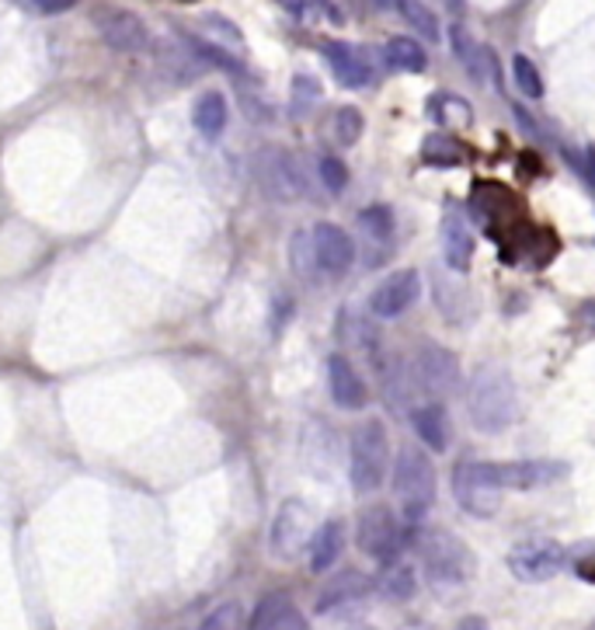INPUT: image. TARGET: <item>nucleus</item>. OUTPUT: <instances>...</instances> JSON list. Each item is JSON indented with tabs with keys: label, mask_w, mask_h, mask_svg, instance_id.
Masks as SVG:
<instances>
[{
	"label": "nucleus",
	"mask_w": 595,
	"mask_h": 630,
	"mask_svg": "<svg viewBox=\"0 0 595 630\" xmlns=\"http://www.w3.org/2000/svg\"><path fill=\"white\" fill-rule=\"evenodd\" d=\"M467 411L477 432H505L515 415H520V400H515V384L505 366L498 362H485L477 366L467 387Z\"/></svg>",
	"instance_id": "nucleus-1"
},
{
	"label": "nucleus",
	"mask_w": 595,
	"mask_h": 630,
	"mask_svg": "<svg viewBox=\"0 0 595 630\" xmlns=\"http://www.w3.org/2000/svg\"><path fill=\"white\" fill-rule=\"evenodd\" d=\"M394 494L405 523H421L435 505V467L418 446H400L394 464Z\"/></svg>",
	"instance_id": "nucleus-2"
},
{
	"label": "nucleus",
	"mask_w": 595,
	"mask_h": 630,
	"mask_svg": "<svg viewBox=\"0 0 595 630\" xmlns=\"http://www.w3.org/2000/svg\"><path fill=\"white\" fill-rule=\"evenodd\" d=\"M418 561L421 571L435 585H464L474 575L470 547L450 529H425L418 533Z\"/></svg>",
	"instance_id": "nucleus-3"
},
{
	"label": "nucleus",
	"mask_w": 595,
	"mask_h": 630,
	"mask_svg": "<svg viewBox=\"0 0 595 630\" xmlns=\"http://www.w3.org/2000/svg\"><path fill=\"white\" fill-rule=\"evenodd\" d=\"M390 467V439L387 429L376 418L362 422L352 432V443H349V477H352V488L359 494H373L383 477H387Z\"/></svg>",
	"instance_id": "nucleus-4"
},
{
	"label": "nucleus",
	"mask_w": 595,
	"mask_h": 630,
	"mask_svg": "<svg viewBox=\"0 0 595 630\" xmlns=\"http://www.w3.org/2000/svg\"><path fill=\"white\" fill-rule=\"evenodd\" d=\"M470 470L481 485L494 491H533V488H547L553 481H561L568 474V464L561 460H509V464H474Z\"/></svg>",
	"instance_id": "nucleus-5"
},
{
	"label": "nucleus",
	"mask_w": 595,
	"mask_h": 630,
	"mask_svg": "<svg viewBox=\"0 0 595 630\" xmlns=\"http://www.w3.org/2000/svg\"><path fill=\"white\" fill-rule=\"evenodd\" d=\"M355 540H359V550L366 553V558H373L380 568H390L400 561L405 533H400L397 515L387 505H370V509L359 512Z\"/></svg>",
	"instance_id": "nucleus-6"
},
{
	"label": "nucleus",
	"mask_w": 595,
	"mask_h": 630,
	"mask_svg": "<svg viewBox=\"0 0 595 630\" xmlns=\"http://www.w3.org/2000/svg\"><path fill=\"white\" fill-rule=\"evenodd\" d=\"M252 171H255V182L261 185V192L276 202H293L306 192L296 158L282 147H261L252 158Z\"/></svg>",
	"instance_id": "nucleus-7"
},
{
	"label": "nucleus",
	"mask_w": 595,
	"mask_h": 630,
	"mask_svg": "<svg viewBox=\"0 0 595 630\" xmlns=\"http://www.w3.org/2000/svg\"><path fill=\"white\" fill-rule=\"evenodd\" d=\"M568 564V550L550 540V537H533L523 540L520 547H512L509 553V571L526 585H540L550 582L553 575H561Z\"/></svg>",
	"instance_id": "nucleus-8"
},
{
	"label": "nucleus",
	"mask_w": 595,
	"mask_h": 630,
	"mask_svg": "<svg viewBox=\"0 0 595 630\" xmlns=\"http://www.w3.org/2000/svg\"><path fill=\"white\" fill-rule=\"evenodd\" d=\"M317 533V515L303 499H290L282 502V509L276 512L272 523V553L282 561H296L300 553L311 547Z\"/></svg>",
	"instance_id": "nucleus-9"
},
{
	"label": "nucleus",
	"mask_w": 595,
	"mask_h": 630,
	"mask_svg": "<svg viewBox=\"0 0 595 630\" xmlns=\"http://www.w3.org/2000/svg\"><path fill=\"white\" fill-rule=\"evenodd\" d=\"M515 213H520V206H515V196L509 192L502 182H477L474 185L470 217L477 220V226H481L485 234L498 237V234H502V226H505V231L520 226Z\"/></svg>",
	"instance_id": "nucleus-10"
},
{
	"label": "nucleus",
	"mask_w": 595,
	"mask_h": 630,
	"mask_svg": "<svg viewBox=\"0 0 595 630\" xmlns=\"http://www.w3.org/2000/svg\"><path fill=\"white\" fill-rule=\"evenodd\" d=\"M311 244H314V261L324 276H345L355 261V244L352 237L335 223H317L311 231Z\"/></svg>",
	"instance_id": "nucleus-11"
},
{
	"label": "nucleus",
	"mask_w": 595,
	"mask_h": 630,
	"mask_svg": "<svg viewBox=\"0 0 595 630\" xmlns=\"http://www.w3.org/2000/svg\"><path fill=\"white\" fill-rule=\"evenodd\" d=\"M418 296H421V276L415 269H405L376 285L370 296V311L383 320H390V317H400L405 311H411Z\"/></svg>",
	"instance_id": "nucleus-12"
},
{
	"label": "nucleus",
	"mask_w": 595,
	"mask_h": 630,
	"mask_svg": "<svg viewBox=\"0 0 595 630\" xmlns=\"http://www.w3.org/2000/svg\"><path fill=\"white\" fill-rule=\"evenodd\" d=\"M94 25H98V35L105 39L108 49L115 52H143L150 35H147V25L140 22L137 14L129 11H119V8H108V11H98V18H94Z\"/></svg>",
	"instance_id": "nucleus-13"
},
{
	"label": "nucleus",
	"mask_w": 595,
	"mask_h": 630,
	"mask_svg": "<svg viewBox=\"0 0 595 630\" xmlns=\"http://www.w3.org/2000/svg\"><path fill=\"white\" fill-rule=\"evenodd\" d=\"M415 373H418V384L425 387L429 394L443 397L456 387L459 370H456V355L443 346H421L418 359H415Z\"/></svg>",
	"instance_id": "nucleus-14"
},
{
	"label": "nucleus",
	"mask_w": 595,
	"mask_h": 630,
	"mask_svg": "<svg viewBox=\"0 0 595 630\" xmlns=\"http://www.w3.org/2000/svg\"><path fill=\"white\" fill-rule=\"evenodd\" d=\"M328 384H331V397H335L338 408L362 411L370 405V387H366V380L359 376V370L352 366L349 355L335 352L328 359Z\"/></svg>",
	"instance_id": "nucleus-15"
},
{
	"label": "nucleus",
	"mask_w": 595,
	"mask_h": 630,
	"mask_svg": "<svg viewBox=\"0 0 595 630\" xmlns=\"http://www.w3.org/2000/svg\"><path fill=\"white\" fill-rule=\"evenodd\" d=\"M453 494H456L459 509L477 515V520H485V515H494L498 509H502V499H498L502 491H494V488L477 481L474 470H470V460L459 464V467L453 470Z\"/></svg>",
	"instance_id": "nucleus-16"
},
{
	"label": "nucleus",
	"mask_w": 595,
	"mask_h": 630,
	"mask_svg": "<svg viewBox=\"0 0 595 630\" xmlns=\"http://www.w3.org/2000/svg\"><path fill=\"white\" fill-rule=\"evenodd\" d=\"M443 255L453 272H467L474 261V231L464 209L450 206L443 217Z\"/></svg>",
	"instance_id": "nucleus-17"
},
{
	"label": "nucleus",
	"mask_w": 595,
	"mask_h": 630,
	"mask_svg": "<svg viewBox=\"0 0 595 630\" xmlns=\"http://www.w3.org/2000/svg\"><path fill=\"white\" fill-rule=\"evenodd\" d=\"M320 49L341 88H366L373 81V67L366 56H362V49H355L349 43H324Z\"/></svg>",
	"instance_id": "nucleus-18"
},
{
	"label": "nucleus",
	"mask_w": 595,
	"mask_h": 630,
	"mask_svg": "<svg viewBox=\"0 0 595 630\" xmlns=\"http://www.w3.org/2000/svg\"><path fill=\"white\" fill-rule=\"evenodd\" d=\"M247 630H311L306 617L293 606L290 596H282V592H272V596H265L255 614H252V623Z\"/></svg>",
	"instance_id": "nucleus-19"
},
{
	"label": "nucleus",
	"mask_w": 595,
	"mask_h": 630,
	"mask_svg": "<svg viewBox=\"0 0 595 630\" xmlns=\"http://www.w3.org/2000/svg\"><path fill=\"white\" fill-rule=\"evenodd\" d=\"M370 596V579L362 571H345V575L331 579L328 585L320 588L317 596V614H335V609L355 606Z\"/></svg>",
	"instance_id": "nucleus-20"
},
{
	"label": "nucleus",
	"mask_w": 595,
	"mask_h": 630,
	"mask_svg": "<svg viewBox=\"0 0 595 630\" xmlns=\"http://www.w3.org/2000/svg\"><path fill=\"white\" fill-rule=\"evenodd\" d=\"M411 422H415L418 439H421V443H425L432 453H443V450L450 446V415H446L443 405H439V400H429V405L415 408Z\"/></svg>",
	"instance_id": "nucleus-21"
},
{
	"label": "nucleus",
	"mask_w": 595,
	"mask_h": 630,
	"mask_svg": "<svg viewBox=\"0 0 595 630\" xmlns=\"http://www.w3.org/2000/svg\"><path fill=\"white\" fill-rule=\"evenodd\" d=\"M345 550V523L341 520H328L324 526H317L314 540H311V571L314 575H324Z\"/></svg>",
	"instance_id": "nucleus-22"
},
{
	"label": "nucleus",
	"mask_w": 595,
	"mask_h": 630,
	"mask_svg": "<svg viewBox=\"0 0 595 630\" xmlns=\"http://www.w3.org/2000/svg\"><path fill=\"white\" fill-rule=\"evenodd\" d=\"M359 226L362 234H366V244L383 247V255H390V244L397 234V220L390 213V206H366L359 213Z\"/></svg>",
	"instance_id": "nucleus-23"
},
{
	"label": "nucleus",
	"mask_w": 595,
	"mask_h": 630,
	"mask_svg": "<svg viewBox=\"0 0 595 630\" xmlns=\"http://www.w3.org/2000/svg\"><path fill=\"white\" fill-rule=\"evenodd\" d=\"M226 98L220 91H206L202 98L196 102V108H191V126H196L202 137L217 140L220 132L226 129Z\"/></svg>",
	"instance_id": "nucleus-24"
},
{
	"label": "nucleus",
	"mask_w": 595,
	"mask_h": 630,
	"mask_svg": "<svg viewBox=\"0 0 595 630\" xmlns=\"http://www.w3.org/2000/svg\"><path fill=\"white\" fill-rule=\"evenodd\" d=\"M421 161H425L429 167H459L467 161V147L459 143L456 137H446V132H429L425 143H421Z\"/></svg>",
	"instance_id": "nucleus-25"
},
{
	"label": "nucleus",
	"mask_w": 595,
	"mask_h": 630,
	"mask_svg": "<svg viewBox=\"0 0 595 630\" xmlns=\"http://www.w3.org/2000/svg\"><path fill=\"white\" fill-rule=\"evenodd\" d=\"M383 60H387L390 70H400V73H421L429 63V52L421 43L408 39V35H394V39L383 46Z\"/></svg>",
	"instance_id": "nucleus-26"
},
{
	"label": "nucleus",
	"mask_w": 595,
	"mask_h": 630,
	"mask_svg": "<svg viewBox=\"0 0 595 630\" xmlns=\"http://www.w3.org/2000/svg\"><path fill=\"white\" fill-rule=\"evenodd\" d=\"M429 116L435 126H450V129H467L474 122V112H470V102L459 98V94H432L429 102Z\"/></svg>",
	"instance_id": "nucleus-27"
},
{
	"label": "nucleus",
	"mask_w": 595,
	"mask_h": 630,
	"mask_svg": "<svg viewBox=\"0 0 595 630\" xmlns=\"http://www.w3.org/2000/svg\"><path fill=\"white\" fill-rule=\"evenodd\" d=\"M380 588H383V596H390V599H411L415 596V571L405 564V561H397L390 568H383V575H380Z\"/></svg>",
	"instance_id": "nucleus-28"
},
{
	"label": "nucleus",
	"mask_w": 595,
	"mask_h": 630,
	"mask_svg": "<svg viewBox=\"0 0 595 630\" xmlns=\"http://www.w3.org/2000/svg\"><path fill=\"white\" fill-rule=\"evenodd\" d=\"M185 43H188V49L199 56V60H206V63H213V67H220V70H226V73H244V67H241V60H234L223 46H217V43H206V39H199V35H185Z\"/></svg>",
	"instance_id": "nucleus-29"
},
{
	"label": "nucleus",
	"mask_w": 595,
	"mask_h": 630,
	"mask_svg": "<svg viewBox=\"0 0 595 630\" xmlns=\"http://www.w3.org/2000/svg\"><path fill=\"white\" fill-rule=\"evenodd\" d=\"M331 129H335V140H338L341 147H352V143H359V137H362V129H366V122H362V112H359V108L345 105V108L335 112Z\"/></svg>",
	"instance_id": "nucleus-30"
},
{
	"label": "nucleus",
	"mask_w": 595,
	"mask_h": 630,
	"mask_svg": "<svg viewBox=\"0 0 595 630\" xmlns=\"http://www.w3.org/2000/svg\"><path fill=\"white\" fill-rule=\"evenodd\" d=\"M512 70H515V84H520V91L526 94V98H544V78H540V70H536V63L529 60V56H515Z\"/></svg>",
	"instance_id": "nucleus-31"
},
{
	"label": "nucleus",
	"mask_w": 595,
	"mask_h": 630,
	"mask_svg": "<svg viewBox=\"0 0 595 630\" xmlns=\"http://www.w3.org/2000/svg\"><path fill=\"white\" fill-rule=\"evenodd\" d=\"M397 11L408 18L418 35H425L429 43H439V22H435V14L429 11V4H415V0H408V4H397Z\"/></svg>",
	"instance_id": "nucleus-32"
},
{
	"label": "nucleus",
	"mask_w": 595,
	"mask_h": 630,
	"mask_svg": "<svg viewBox=\"0 0 595 630\" xmlns=\"http://www.w3.org/2000/svg\"><path fill=\"white\" fill-rule=\"evenodd\" d=\"M317 175H320V182H324L328 192H341V188L349 185V167H345L338 158H320Z\"/></svg>",
	"instance_id": "nucleus-33"
},
{
	"label": "nucleus",
	"mask_w": 595,
	"mask_h": 630,
	"mask_svg": "<svg viewBox=\"0 0 595 630\" xmlns=\"http://www.w3.org/2000/svg\"><path fill=\"white\" fill-rule=\"evenodd\" d=\"M241 620H244L241 606L237 603H223L220 609H213V614L206 617L202 630H241Z\"/></svg>",
	"instance_id": "nucleus-34"
},
{
	"label": "nucleus",
	"mask_w": 595,
	"mask_h": 630,
	"mask_svg": "<svg viewBox=\"0 0 595 630\" xmlns=\"http://www.w3.org/2000/svg\"><path fill=\"white\" fill-rule=\"evenodd\" d=\"M73 4H63V0H60V4H28V11H35V14H67Z\"/></svg>",
	"instance_id": "nucleus-35"
},
{
	"label": "nucleus",
	"mask_w": 595,
	"mask_h": 630,
	"mask_svg": "<svg viewBox=\"0 0 595 630\" xmlns=\"http://www.w3.org/2000/svg\"><path fill=\"white\" fill-rule=\"evenodd\" d=\"M453 630H488V620L485 617H464Z\"/></svg>",
	"instance_id": "nucleus-36"
},
{
	"label": "nucleus",
	"mask_w": 595,
	"mask_h": 630,
	"mask_svg": "<svg viewBox=\"0 0 595 630\" xmlns=\"http://www.w3.org/2000/svg\"><path fill=\"white\" fill-rule=\"evenodd\" d=\"M582 320H588L592 324V328H595V300L592 303H585V307H582V314H579Z\"/></svg>",
	"instance_id": "nucleus-37"
},
{
	"label": "nucleus",
	"mask_w": 595,
	"mask_h": 630,
	"mask_svg": "<svg viewBox=\"0 0 595 630\" xmlns=\"http://www.w3.org/2000/svg\"><path fill=\"white\" fill-rule=\"evenodd\" d=\"M588 182L595 185V150L588 147Z\"/></svg>",
	"instance_id": "nucleus-38"
},
{
	"label": "nucleus",
	"mask_w": 595,
	"mask_h": 630,
	"mask_svg": "<svg viewBox=\"0 0 595 630\" xmlns=\"http://www.w3.org/2000/svg\"><path fill=\"white\" fill-rule=\"evenodd\" d=\"M349 630H373V627H349Z\"/></svg>",
	"instance_id": "nucleus-39"
}]
</instances>
